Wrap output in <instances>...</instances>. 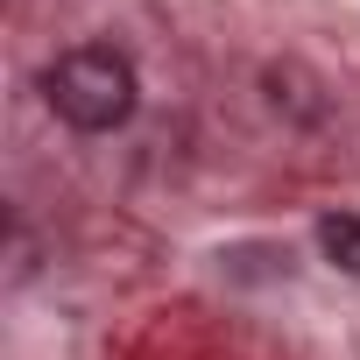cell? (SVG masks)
Returning <instances> with one entry per match:
<instances>
[{
    "mask_svg": "<svg viewBox=\"0 0 360 360\" xmlns=\"http://www.w3.org/2000/svg\"><path fill=\"white\" fill-rule=\"evenodd\" d=\"M318 248H325L332 269L360 276V212H325V219H318Z\"/></svg>",
    "mask_w": 360,
    "mask_h": 360,
    "instance_id": "obj_2",
    "label": "cell"
},
{
    "mask_svg": "<svg viewBox=\"0 0 360 360\" xmlns=\"http://www.w3.org/2000/svg\"><path fill=\"white\" fill-rule=\"evenodd\" d=\"M134 64L113 50V43H78V50H64L50 71H43V99H50V113L64 120V127H78V134H113V127H127V113H134Z\"/></svg>",
    "mask_w": 360,
    "mask_h": 360,
    "instance_id": "obj_1",
    "label": "cell"
}]
</instances>
